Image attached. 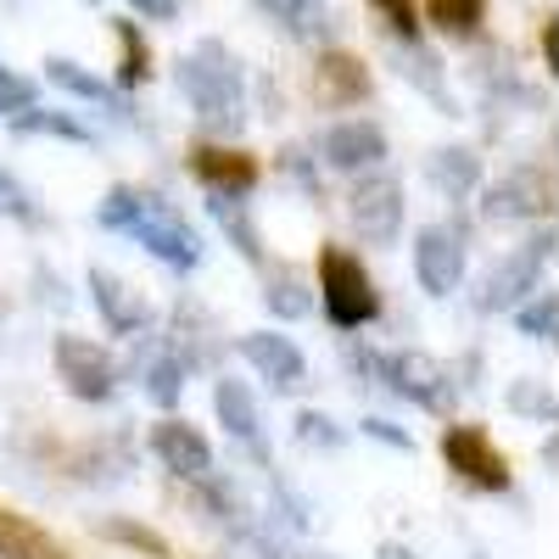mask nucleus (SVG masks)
<instances>
[{
    "label": "nucleus",
    "instance_id": "f257e3e1",
    "mask_svg": "<svg viewBox=\"0 0 559 559\" xmlns=\"http://www.w3.org/2000/svg\"><path fill=\"white\" fill-rule=\"evenodd\" d=\"M102 224L107 229H123V236H134L140 247H152L163 263L174 269H197L202 263V241L197 229L185 224L163 197H146V191H129V185H112L107 202H102Z\"/></svg>",
    "mask_w": 559,
    "mask_h": 559
},
{
    "label": "nucleus",
    "instance_id": "f03ea898",
    "mask_svg": "<svg viewBox=\"0 0 559 559\" xmlns=\"http://www.w3.org/2000/svg\"><path fill=\"white\" fill-rule=\"evenodd\" d=\"M179 90L197 107L202 123L236 134L247 123V84H241V62L224 51L218 39H202L191 57H179Z\"/></svg>",
    "mask_w": 559,
    "mask_h": 559
},
{
    "label": "nucleus",
    "instance_id": "7ed1b4c3",
    "mask_svg": "<svg viewBox=\"0 0 559 559\" xmlns=\"http://www.w3.org/2000/svg\"><path fill=\"white\" fill-rule=\"evenodd\" d=\"M319 292H324V313H331L336 331H358V324H369L381 313V297H376V286H369L364 263L342 247L319 252Z\"/></svg>",
    "mask_w": 559,
    "mask_h": 559
},
{
    "label": "nucleus",
    "instance_id": "20e7f679",
    "mask_svg": "<svg viewBox=\"0 0 559 559\" xmlns=\"http://www.w3.org/2000/svg\"><path fill=\"white\" fill-rule=\"evenodd\" d=\"M57 376L84 403H107L112 386H118V369H112L107 347L84 342V336H57Z\"/></svg>",
    "mask_w": 559,
    "mask_h": 559
},
{
    "label": "nucleus",
    "instance_id": "39448f33",
    "mask_svg": "<svg viewBox=\"0 0 559 559\" xmlns=\"http://www.w3.org/2000/svg\"><path fill=\"white\" fill-rule=\"evenodd\" d=\"M442 459H448V471H459L471 487H487V492H503V487H509L503 453H498L492 437L476 431V426H448V431H442Z\"/></svg>",
    "mask_w": 559,
    "mask_h": 559
},
{
    "label": "nucleus",
    "instance_id": "423d86ee",
    "mask_svg": "<svg viewBox=\"0 0 559 559\" xmlns=\"http://www.w3.org/2000/svg\"><path fill=\"white\" fill-rule=\"evenodd\" d=\"M347 213H353V224H358V236H364V241L386 247L397 229H403V185L386 179V174L364 179L358 191L347 197Z\"/></svg>",
    "mask_w": 559,
    "mask_h": 559
},
{
    "label": "nucleus",
    "instance_id": "0eeeda50",
    "mask_svg": "<svg viewBox=\"0 0 559 559\" xmlns=\"http://www.w3.org/2000/svg\"><path fill=\"white\" fill-rule=\"evenodd\" d=\"M414 274H419V286H426L431 297L459 292V280H464V247H459L453 229H442V224L419 229V241H414Z\"/></svg>",
    "mask_w": 559,
    "mask_h": 559
},
{
    "label": "nucleus",
    "instance_id": "6e6552de",
    "mask_svg": "<svg viewBox=\"0 0 559 559\" xmlns=\"http://www.w3.org/2000/svg\"><path fill=\"white\" fill-rule=\"evenodd\" d=\"M381 369H386V381H392L397 397H414V403H426V408H437V414L453 408L448 369H442L437 358H426V353H397V358H386Z\"/></svg>",
    "mask_w": 559,
    "mask_h": 559
},
{
    "label": "nucleus",
    "instance_id": "1a4fd4ad",
    "mask_svg": "<svg viewBox=\"0 0 559 559\" xmlns=\"http://www.w3.org/2000/svg\"><path fill=\"white\" fill-rule=\"evenodd\" d=\"M548 202H554V179L537 168H515L487 191L481 213L487 218H537V213H548Z\"/></svg>",
    "mask_w": 559,
    "mask_h": 559
},
{
    "label": "nucleus",
    "instance_id": "9d476101",
    "mask_svg": "<svg viewBox=\"0 0 559 559\" xmlns=\"http://www.w3.org/2000/svg\"><path fill=\"white\" fill-rule=\"evenodd\" d=\"M381 157H386V134H381V123H369V118H347V123H336L331 134H324V163L342 168V174L376 168Z\"/></svg>",
    "mask_w": 559,
    "mask_h": 559
},
{
    "label": "nucleus",
    "instance_id": "9b49d317",
    "mask_svg": "<svg viewBox=\"0 0 559 559\" xmlns=\"http://www.w3.org/2000/svg\"><path fill=\"white\" fill-rule=\"evenodd\" d=\"M191 174L207 185L213 197H247L258 185V163L236 146H197L191 152Z\"/></svg>",
    "mask_w": 559,
    "mask_h": 559
},
{
    "label": "nucleus",
    "instance_id": "f8f14e48",
    "mask_svg": "<svg viewBox=\"0 0 559 559\" xmlns=\"http://www.w3.org/2000/svg\"><path fill=\"white\" fill-rule=\"evenodd\" d=\"M152 448H157V459L168 464L174 476L202 481V476L213 471V448H207V437H202L197 426H185V419H163V426L152 431Z\"/></svg>",
    "mask_w": 559,
    "mask_h": 559
},
{
    "label": "nucleus",
    "instance_id": "ddd939ff",
    "mask_svg": "<svg viewBox=\"0 0 559 559\" xmlns=\"http://www.w3.org/2000/svg\"><path fill=\"white\" fill-rule=\"evenodd\" d=\"M90 297H96V308H102V319L112 324L118 336H134V331H146L152 324V308H146V297L140 292H129L118 274H107V269H90Z\"/></svg>",
    "mask_w": 559,
    "mask_h": 559
},
{
    "label": "nucleus",
    "instance_id": "4468645a",
    "mask_svg": "<svg viewBox=\"0 0 559 559\" xmlns=\"http://www.w3.org/2000/svg\"><path fill=\"white\" fill-rule=\"evenodd\" d=\"M313 90L324 102H336V107H353V102L369 96V73H364V62L353 51H324L313 62Z\"/></svg>",
    "mask_w": 559,
    "mask_h": 559
},
{
    "label": "nucleus",
    "instance_id": "2eb2a0df",
    "mask_svg": "<svg viewBox=\"0 0 559 559\" xmlns=\"http://www.w3.org/2000/svg\"><path fill=\"white\" fill-rule=\"evenodd\" d=\"M241 353H247V364L258 369V376H263L269 386H280V392L302 381V353H297L286 336H269V331L241 336Z\"/></svg>",
    "mask_w": 559,
    "mask_h": 559
},
{
    "label": "nucleus",
    "instance_id": "dca6fc26",
    "mask_svg": "<svg viewBox=\"0 0 559 559\" xmlns=\"http://www.w3.org/2000/svg\"><path fill=\"white\" fill-rule=\"evenodd\" d=\"M537 263H543V258H532V252L503 258V263L487 274V286H481V308L498 313V308H515L521 297H532V292H537Z\"/></svg>",
    "mask_w": 559,
    "mask_h": 559
},
{
    "label": "nucleus",
    "instance_id": "f3484780",
    "mask_svg": "<svg viewBox=\"0 0 559 559\" xmlns=\"http://www.w3.org/2000/svg\"><path fill=\"white\" fill-rule=\"evenodd\" d=\"M0 559H68L51 532H39L17 509H0Z\"/></svg>",
    "mask_w": 559,
    "mask_h": 559
},
{
    "label": "nucleus",
    "instance_id": "a211bd4d",
    "mask_svg": "<svg viewBox=\"0 0 559 559\" xmlns=\"http://www.w3.org/2000/svg\"><path fill=\"white\" fill-rule=\"evenodd\" d=\"M476 179H481V157H476L471 146H442V152H431V185H437V191H448L453 202L471 197Z\"/></svg>",
    "mask_w": 559,
    "mask_h": 559
},
{
    "label": "nucleus",
    "instance_id": "6ab92c4d",
    "mask_svg": "<svg viewBox=\"0 0 559 559\" xmlns=\"http://www.w3.org/2000/svg\"><path fill=\"white\" fill-rule=\"evenodd\" d=\"M213 408H218V419H224V431L236 437V442H258V403H252V392L241 386V381H218L213 386Z\"/></svg>",
    "mask_w": 559,
    "mask_h": 559
},
{
    "label": "nucleus",
    "instance_id": "aec40b11",
    "mask_svg": "<svg viewBox=\"0 0 559 559\" xmlns=\"http://www.w3.org/2000/svg\"><path fill=\"white\" fill-rule=\"evenodd\" d=\"M45 73H51V84H62L68 96H79V102H96V107H107V112H118V96L96 79V73H84L79 62H68V57H51L45 62Z\"/></svg>",
    "mask_w": 559,
    "mask_h": 559
},
{
    "label": "nucleus",
    "instance_id": "412c9836",
    "mask_svg": "<svg viewBox=\"0 0 559 559\" xmlns=\"http://www.w3.org/2000/svg\"><path fill=\"white\" fill-rule=\"evenodd\" d=\"M258 7L274 17V23H286L297 39H313V34H331V12L319 7V0H258Z\"/></svg>",
    "mask_w": 559,
    "mask_h": 559
},
{
    "label": "nucleus",
    "instance_id": "4be33fe9",
    "mask_svg": "<svg viewBox=\"0 0 559 559\" xmlns=\"http://www.w3.org/2000/svg\"><path fill=\"white\" fill-rule=\"evenodd\" d=\"M426 12H431V23H437L442 34H453V39H471V34L481 28L487 0H426Z\"/></svg>",
    "mask_w": 559,
    "mask_h": 559
},
{
    "label": "nucleus",
    "instance_id": "5701e85b",
    "mask_svg": "<svg viewBox=\"0 0 559 559\" xmlns=\"http://www.w3.org/2000/svg\"><path fill=\"white\" fill-rule=\"evenodd\" d=\"M118 45H123V62H118V84H123V90L146 84V79H152V45H146V34H140L134 23H118Z\"/></svg>",
    "mask_w": 559,
    "mask_h": 559
},
{
    "label": "nucleus",
    "instance_id": "b1692460",
    "mask_svg": "<svg viewBox=\"0 0 559 559\" xmlns=\"http://www.w3.org/2000/svg\"><path fill=\"white\" fill-rule=\"evenodd\" d=\"M213 218L229 229V241H236L247 258H263V247H258V229H252V218H247L241 197H213Z\"/></svg>",
    "mask_w": 559,
    "mask_h": 559
},
{
    "label": "nucleus",
    "instance_id": "393cba45",
    "mask_svg": "<svg viewBox=\"0 0 559 559\" xmlns=\"http://www.w3.org/2000/svg\"><path fill=\"white\" fill-rule=\"evenodd\" d=\"M403 79L426 90V96H431L442 112H453V96H448V84H442V73H437V57H431V51H419V45H408V68H403Z\"/></svg>",
    "mask_w": 559,
    "mask_h": 559
},
{
    "label": "nucleus",
    "instance_id": "a878e982",
    "mask_svg": "<svg viewBox=\"0 0 559 559\" xmlns=\"http://www.w3.org/2000/svg\"><path fill=\"white\" fill-rule=\"evenodd\" d=\"M12 129L17 134H62V140H90V129L84 123H73V118H62V112H39V107H28L23 118H12Z\"/></svg>",
    "mask_w": 559,
    "mask_h": 559
},
{
    "label": "nucleus",
    "instance_id": "bb28decb",
    "mask_svg": "<svg viewBox=\"0 0 559 559\" xmlns=\"http://www.w3.org/2000/svg\"><path fill=\"white\" fill-rule=\"evenodd\" d=\"M263 302H269L274 313H286V319H302V313L313 308V297L302 292V280H297V274H274V280H269V292H263Z\"/></svg>",
    "mask_w": 559,
    "mask_h": 559
},
{
    "label": "nucleus",
    "instance_id": "cd10ccee",
    "mask_svg": "<svg viewBox=\"0 0 559 559\" xmlns=\"http://www.w3.org/2000/svg\"><path fill=\"white\" fill-rule=\"evenodd\" d=\"M146 392H152L163 408H174V403H179V392H185V358H174V353H168V358H157V364L146 369Z\"/></svg>",
    "mask_w": 559,
    "mask_h": 559
},
{
    "label": "nucleus",
    "instance_id": "c85d7f7f",
    "mask_svg": "<svg viewBox=\"0 0 559 559\" xmlns=\"http://www.w3.org/2000/svg\"><path fill=\"white\" fill-rule=\"evenodd\" d=\"M521 336H537V342H554L559 336V297L543 292L537 302L521 308Z\"/></svg>",
    "mask_w": 559,
    "mask_h": 559
},
{
    "label": "nucleus",
    "instance_id": "c756f323",
    "mask_svg": "<svg viewBox=\"0 0 559 559\" xmlns=\"http://www.w3.org/2000/svg\"><path fill=\"white\" fill-rule=\"evenodd\" d=\"M509 408L526 414V419H554V414H559L554 392H548V386H537V381H515V386H509Z\"/></svg>",
    "mask_w": 559,
    "mask_h": 559
},
{
    "label": "nucleus",
    "instance_id": "7c9ffc66",
    "mask_svg": "<svg viewBox=\"0 0 559 559\" xmlns=\"http://www.w3.org/2000/svg\"><path fill=\"white\" fill-rule=\"evenodd\" d=\"M34 96H39V90H34L23 73H7V68H0V118H23V112L34 107Z\"/></svg>",
    "mask_w": 559,
    "mask_h": 559
},
{
    "label": "nucleus",
    "instance_id": "2f4dec72",
    "mask_svg": "<svg viewBox=\"0 0 559 559\" xmlns=\"http://www.w3.org/2000/svg\"><path fill=\"white\" fill-rule=\"evenodd\" d=\"M369 7L381 12V23H386L403 45H414V39H419V23H414V7H408V0H369Z\"/></svg>",
    "mask_w": 559,
    "mask_h": 559
},
{
    "label": "nucleus",
    "instance_id": "473e14b6",
    "mask_svg": "<svg viewBox=\"0 0 559 559\" xmlns=\"http://www.w3.org/2000/svg\"><path fill=\"white\" fill-rule=\"evenodd\" d=\"M107 537H118V543H129V548H146L152 559H174V548L157 537V532H146V526H129V521H112L107 526Z\"/></svg>",
    "mask_w": 559,
    "mask_h": 559
},
{
    "label": "nucleus",
    "instance_id": "72a5a7b5",
    "mask_svg": "<svg viewBox=\"0 0 559 559\" xmlns=\"http://www.w3.org/2000/svg\"><path fill=\"white\" fill-rule=\"evenodd\" d=\"M297 442H308V448H336V442H342V431H336L324 414L302 408V414H297Z\"/></svg>",
    "mask_w": 559,
    "mask_h": 559
},
{
    "label": "nucleus",
    "instance_id": "f704fd0d",
    "mask_svg": "<svg viewBox=\"0 0 559 559\" xmlns=\"http://www.w3.org/2000/svg\"><path fill=\"white\" fill-rule=\"evenodd\" d=\"M280 168H286L308 197H319V174H313V163H308V152H302V146H286V152H280Z\"/></svg>",
    "mask_w": 559,
    "mask_h": 559
},
{
    "label": "nucleus",
    "instance_id": "c9c22d12",
    "mask_svg": "<svg viewBox=\"0 0 559 559\" xmlns=\"http://www.w3.org/2000/svg\"><path fill=\"white\" fill-rule=\"evenodd\" d=\"M0 213H7V218H34V207H28V197H23V185H17L12 174H0Z\"/></svg>",
    "mask_w": 559,
    "mask_h": 559
},
{
    "label": "nucleus",
    "instance_id": "e433bc0d",
    "mask_svg": "<svg viewBox=\"0 0 559 559\" xmlns=\"http://www.w3.org/2000/svg\"><path fill=\"white\" fill-rule=\"evenodd\" d=\"M364 431H369V437H376V442H392V448H403V453L414 448V442H408V437H403L397 426H386V419H364Z\"/></svg>",
    "mask_w": 559,
    "mask_h": 559
},
{
    "label": "nucleus",
    "instance_id": "4c0bfd02",
    "mask_svg": "<svg viewBox=\"0 0 559 559\" xmlns=\"http://www.w3.org/2000/svg\"><path fill=\"white\" fill-rule=\"evenodd\" d=\"M543 62H548V73L559 68V28L554 23H543Z\"/></svg>",
    "mask_w": 559,
    "mask_h": 559
},
{
    "label": "nucleus",
    "instance_id": "58836bf2",
    "mask_svg": "<svg viewBox=\"0 0 559 559\" xmlns=\"http://www.w3.org/2000/svg\"><path fill=\"white\" fill-rule=\"evenodd\" d=\"M134 12H146V17H174V7L179 0H129Z\"/></svg>",
    "mask_w": 559,
    "mask_h": 559
},
{
    "label": "nucleus",
    "instance_id": "ea45409f",
    "mask_svg": "<svg viewBox=\"0 0 559 559\" xmlns=\"http://www.w3.org/2000/svg\"><path fill=\"white\" fill-rule=\"evenodd\" d=\"M90 7H96V0H90Z\"/></svg>",
    "mask_w": 559,
    "mask_h": 559
}]
</instances>
